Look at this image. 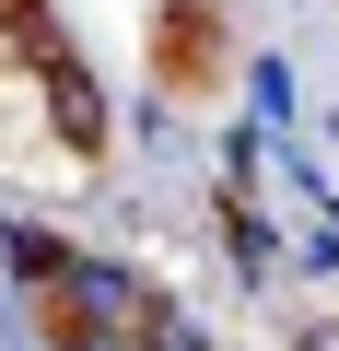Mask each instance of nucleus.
I'll return each mask as SVG.
<instances>
[{"label": "nucleus", "instance_id": "1", "mask_svg": "<svg viewBox=\"0 0 339 351\" xmlns=\"http://www.w3.org/2000/svg\"><path fill=\"white\" fill-rule=\"evenodd\" d=\"M304 351H339V339H304Z\"/></svg>", "mask_w": 339, "mask_h": 351}]
</instances>
